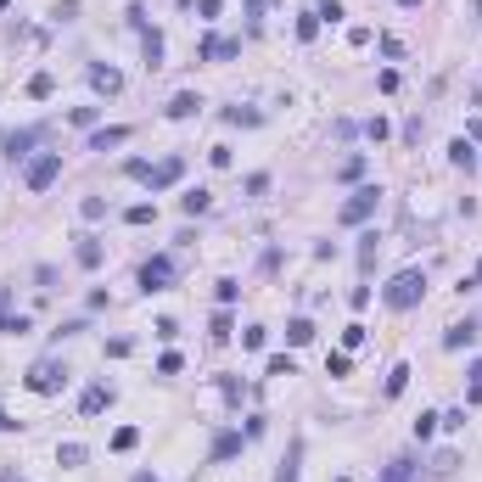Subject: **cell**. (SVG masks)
Returning a JSON list of instances; mask_svg holds the SVG:
<instances>
[{
	"label": "cell",
	"mask_w": 482,
	"mask_h": 482,
	"mask_svg": "<svg viewBox=\"0 0 482 482\" xmlns=\"http://www.w3.org/2000/svg\"><path fill=\"white\" fill-rule=\"evenodd\" d=\"M34 141H40V129H17V135H6V141H0V152L17 163V158H28V152H34Z\"/></svg>",
	"instance_id": "6"
},
{
	"label": "cell",
	"mask_w": 482,
	"mask_h": 482,
	"mask_svg": "<svg viewBox=\"0 0 482 482\" xmlns=\"http://www.w3.org/2000/svg\"><path fill=\"white\" fill-rule=\"evenodd\" d=\"M437 426H449V432H460V426H466V409H449V415H437Z\"/></svg>",
	"instance_id": "35"
},
{
	"label": "cell",
	"mask_w": 482,
	"mask_h": 482,
	"mask_svg": "<svg viewBox=\"0 0 482 482\" xmlns=\"http://www.w3.org/2000/svg\"><path fill=\"white\" fill-rule=\"evenodd\" d=\"M264 336H269V331H264V325H252V331H241V348H264Z\"/></svg>",
	"instance_id": "34"
},
{
	"label": "cell",
	"mask_w": 482,
	"mask_h": 482,
	"mask_svg": "<svg viewBox=\"0 0 482 482\" xmlns=\"http://www.w3.org/2000/svg\"><path fill=\"white\" fill-rule=\"evenodd\" d=\"M90 84H95L101 95H118V90H124V74H118V68H90Z\"/></svg>",
	"instance_id": "10"
},
{
	"label": "cell",
	"mask_w": 482,
	"mask_h": 482,
	"mask_svg": "<svg viewBox=\"0 0 482 482\" xmlns=\"http://www.w3.org/2000/svg\"><path fill=\"white\" fill-rule=\"evenodd\" d=\"M51 90H57V79H51V74H34V79H28V95H34V101H45Z\"/></svg>",
	"instance_id": "25"
},
{
	"label": "cell",
	"mask_w": 482,
	"mask_h": 482,
	"mask_svg": "<svg viewBox=\"0 0 482 482\" xmlns=\"http://www.w3.org/2000/svg\"><path fill=\"white\" fill-rule=\"evenodd\" d=\"M298 454H303V449H298V443H292V454H286V460H281V471H275V482H298Z\"/></svg>",
	"instance_id": "24"
},
{
	"label": "cell",
	"mask_w": 482,
	"mask_h": 482,
	"mask_svg": "<svg viewBox=\"0 0 482 482\" xmlns=\"http://www.w3.org/2000/svg\"><path fill=\"white\" fill-rule=\"evenodd\" d=\"M79 213H84V219H101V213H107V202H101V196H84Z\"/></svg>",
	"instance_id": "31"
},
{
	"label": "cell",
	"mask_w": 482,
	"mask_h": 482,
	"mask_svg": "<svg viewBox=\"0 0 482 482\" xmlns=\"http://www.w3.org/2000/svg\"><path fill=\"white\" fill-rule=\"evenodd\" d=\"M286 342H292V348L315 342V320H292V325H286Z\"/></svg>",
	"instance_id": "19"
},
{
	"label": "cell",
	"mask_w": 482,
	"mask_h": 482,
	"mask_svg": "<svg viewBox=\"0 0 482 482\" xmlns=\"http://www.w3.org/2000/svg\"><path fill=\"white\" fill-rule=\"evenodd\" d=\"M57 174H62V152H45V158H34V163H28V191H45Z\"/></svg>",
	"instance_id": "5"
},
{
	"label": "cell",
	"mask_w": 482,
	"mask_h": 482,
	"mask_svg": "<svg viewBox=\"0 0 482 482\" xmlns=\"http://www.w3.org/2000/svg\"><path fill=\"white\" fill-rule=\"evenodd\" d=\"M432 432H437V415H421V421H415V437H421V443H426V437H432Z\"/></svg>",
	"instance_id": "36"
},
{
	"label": "cell",
	"mask_w": 482,
	"mask_h": 482,
	"mask_svg": "<svg viewBox=\"0 0 482 482\" xmlns=\"http://www.w3.org/2000/svg\"><path fill=\"white\" fill-rule=\"evenodd\" d=\"M359 174H365V158H359V152L336 163V180H342V185H348V180H359Z\"/></svg>",
	"instance_id": "21"
},
{
	"label": "cell",
	"mask_w": 482,
	"mask_h": 482,
	"mask_svg": "<svg viewBox=\"0 0 482 482\" xmlns=\"http://www.w3.org/2000/svg\"><path fill=\"white\" fill-rule=\"evenodd\" d=\"M6 303H11V292H6V286H0V320H6Z\"/></svg>",
	"instance_id": "42"
},
{
	"label": "cell",
	"mask_w": 482,
	"mask_h": 482,
	"mask_svg": "<svg viewBox=\"0 0 482 482\" xmlns=\"http://www.w3.org/2000/svg\"><path fill=\"white\" fill-rule=\"evenodd\" d=\"M315 17H320V23H336V17H342V6H336V0H325V6H315Z\"/></svg>",
	"instance_id": "37"
},
{
	"label": "cell",
	"mask_w": 482,
	"mask_h": 482,
	"mask_svg": "<svg viewBox=\"0 0 482 482\" xmlns=\"http://www.w3.org/2000/svg\"><path fill=\"white\" fill-rule=\"evenodd\" d=\"M74 258H79V269H95V264H101V241H95V236H79Z\"/></svg>",
	"instance_id": "11"
},
{
	"label": "cell",
	"mask_w": 482,
	"mask_h": 482,
	"mask_svg": "<svg viewBox=\"0 0 482 482\" xmlns=\"http://www.w3.org/2000/svg\"><path fill=\"white\" fill-rule=\"evenodd\" d=\"M269 376H298V365H292L286 353H275V359H269Z\"/></svg>",
	"instance_id": "30"
},
{
	"label": "cell",
	"mask_w": 482,
	"mask_h": 482,
	"mask_svg": "<svg viewBox=\"0 0 482 482\" xmlns=\"http://www.w3.org/2000/svg\"><path fill=\"white\" fill-rule=\"evenodd\" d=\"M466 404H482V359L471 365V393H466Z\"/></svg>",
	"instance_id": "32"
},
{
	"label": "cell",
	"mask_w": 482,
	"mask_h": 482,
	"mask_svg": "<svg viewBox=\"0 0 482 482\" xmlns=\"http://www.w3.org/2000/svg\"><path fill=\"white\" fill-rule=\"evenodd\" d=\"M57 460H62V466H84V443H62Z\"/></svg>",
	"instance_id": "27"
},
{
	"label": "cell",
	"mask_w": 482,
	"mask_h": 482,
	"mask_svg": "<svg viewBox=\"0 0 482 482\" xmlns=\"http://www.w3.org/2000/svg\"><path fill=\"white\" fill-rule=\"evenodd\" d=\"M0 331H11V336H23V331H34V320H28V315H6V320H0Z\"/></svg>",
	"instance_id": "28"
},
{
	"label": "cell",
	"mask_w": 482,
	"mask_h": 482,
	"mask_svg": "<svg viewBox=\"0 0 482 482\" xmlns=\"http://www.w3.org/2000/svg\"><path fill=\"white\" fill-rule=\"evenodd\" d=\"M95 112H101V107H74V124H79V129H90V124H95Z\"/></svg>",
	"instance_id": "40"
},
{
	"label": "cell",
	"mask_w": 482,
	"mask_h": 482,
	"mask_svg": "<svg viewBox=\"0 0 482 482\" xmlns=\"http://www.w3.org/2000/svg\"><path fill=\"white\" fill-rule=\"evenodd\" d=\"M146 68H163V34L158 28L146 34Z\"/></svg>",
	"instance_id": "26"
},
{
	"label": "cell",
	"mask_w": 482,
	"mask_h": 482,
	"mask_svg": "<svg viewBox=\"0 0 482 482\" xmlns=\"http://www.w3.org/2000/svg\"><path fill=\"white\" fill-rule=\"evenodd\" d=\"M421 298H426V275H421V269H399V275L382 286V303H387V309H415Z\"/></svg>",
	"instance_id": "1"
},
{
	"label": "cell",
	"mask_w": 482,
	"mask_h": 482,
	"mask_svg": "<svg viewBox=\"0 0 482 482\" xmlns=\"http://www.w3.org/2000/svg\"><path fill=\"white\" fill-rule=\"evenodd\" d=\"M399 6H426V0H399Z\"/></svg>",
	"instance_id": "44"
},
{
	"label": "cell",
	"mask_w": 482,
	"mask_h": 482,
	"mask_svg": "<svg viewBox=\"0 0 482 482\" xmlns=\"http://www.w3.org/2000/svg\"><path fill=\"white\" fill-rule=\"evenodd\" d=\"M315 34H320V17L303 11V17H298V40H315Z\"/></svg>",
	"instance_id": "29"
},
{
	"label": "cell",
	"mask_w": 482,
	"mask_h": 482,
	"mask_svg": "<svg viewBox=\"0 0 482 482\" xmlns=\"http://www.w3.org/2000/svg\"><path fill=\"white\" fill-rule=\"evenodd\" d=\"M230 454H241V432H219V437H213V466L230 460Z\"/></svg>",
	"instance_id": "14"
},
{
	"label": "cell",
	"mask_w": 482,
	"mask_h": 482,
	"mask_svg": "<svg viewBox=\"0 0 482 482\" xmlns=\"http://www.w3.org/2000/svg\"><path fill=\"white\" fill-rule=\"evenodd\" d=\"M68 382V365L62 359H40L34 370H28V393H57Z\"/></svg>",
	"instance_id": "3"
},
{
	"label": "cell",
	"mask_w": 482,
	"mask_h": 482,
	"mask_svg": "<svg viewBox=\"0 0 482 482\" xmlns=\"http://www.w3.org/2000/svg\"><path fill=\"white\" fill-rule=\"evenodd\" d=\"M124 141H129V129L112 124V129H95V135H90V152H112V146H124Z\"/></svg>",
	"instance_id": "9"
},
{
	"label": "cell",
	"mask_w": 482,
	"mask_h": 482,
	"mask_svg": "<svg viewBox=\"0 0 482 482\" xmlns=\"http://www.w3.org/2000/svg\"><path fill=\"white\" fill-rule=\"evenodd\" d=\"M471 342H477V325L466 320V325H449V331H443V348H471Z\"/></svg>",
	"instance_id": "13"
},
{
	"label": "cell",
	"mask_w": 482,
	"mask_h": 482,
	"mask_svg": "<svg viewBox=\"0 0 482 482\" xmlns=\"http://www.w3.org/2000/svg\"><path fill=\"white\" fill-rule=\"evenodd\" d=\"M107 404H112V387H90V393L79 399V415H101Z\"/></svg>",
	"instance_id": "12"
},
{
	"label": "cell",
	"mask_w": 482,
	"mask_h": 482,
	"mask_svg": "<svg viewBox=\"0 0 482 482\" xmlns=\"http://www.w3.org/2000/svg\"><path fill=\"white\" fill-rule=\"evenodd\" d=\"M196 57H202V62H225V57H241V40H219V34H213V40H202V51H196Z\"/></svg>",
	"instance_id": "7"
},
{
	"label": "cell",
	"mask_w": 482,
	"mask_h": 482,
	"mask_svg": "<svg viewBox=\"0 0 482 482\" xmlns=\"http://www.w3.org/2000/svg\"><path fill=\"white\" fill-rule=\"evenodd\" d=\"M141 286L146 292H168L174 286V258H146L141 264Z\"/></svg>",
	"instance_id": "4"
},
{
	"label": "cell",
	"mask_w": 482,
	"mask_h": 482,
	"mask_svg": "<svg viewBox=\"0 0 482 482\" xmlns=\"http://www.w3.org/2000/svg\"><path fill=\"white\" fill-rule=\"evenodd\" d=\"M382 482H415V460H387Z\"/></svg>",
	"instance_id": "18"
},
{
	"label": "cell",
	"mask_w": 482,
	"mask_h": 482,
	"mask_svg": "<svg viewBox=\"0 0 482 482\" xmlns=\"http://www.w3.org/2000/svg\"><path fill=\"white\" fill-rule=\"evenodd\" d=\"M135 443H141V432H135V426H118V432H112V449H118V454H129Z\"/></svg>",
	"instance_id": "23"
},
{
	"label": "cell",
	"mask_w": 482,
	"mask_h": 482,
	"mask_svg": "<svg viewBox=\"0 0 482 482\" xmlns=\"http://www.w3.org/2000/svg\"><path fill=\"white\" fill-rule=\"evenodd\" d=\"M180 174H185V163H180V158H168V163H158V168L146 174V185H152V191H168V185H174Z\"/></svg>",
	"instance_id": "8"
},
{
	"label": "cell",
	"mask_w": 482,
	"mask_h": 482,
	"mask_svg": "<svg viewBox=\"0 0 482 482\" xmlns=\"http://www.w3.org/2000/svg\"><path fill=\"white\" fill-rule=\"evenodd\" d=\"M376 208H382V191H376V185H365V191H353V196L336 208V219H342V225H365Z\"/></svg>",
	"instance_id": "2"
},
{
	"label": "cell",
	"mask_w": 482,
	"mask_h": 482,
	"mask_svg": "<svg viewBox=\"0 0 482 482\" xmlns=\"http://www.w3.org/2000/svg\"><path fill=\"white\" fill-rule=\"evenodd\" d=\"M365 135H370V141H387L393 129H387V118H370V124H365Z\"/></svg>",
	"instance_id": "33"
},
{
	"label": "cell",
	"mask_w": 482,
	"mask_h": 482,
	"mask_svg": "<svg viewBox=\"0 0 482 482\" xmlns=\"http://www.w3.org/2000/svg\"><path fill=\"white\" fill-rule=\"evenodd\" d=\"M477 11H482V0H477Z\"/></svg>",
	"instance_id": "46"
},
{
	"label": "cell",
	"mask_w": 482,
	"mask_h": 482,
	"mask_svg": "<svg viewBox=\"0 0 482 482\" xmlns=\"http://www.w3.org/2000/svg\"><path fill=\"white\" fill-rule=\"evenodd\" d=\"M129 482H158V477H152V471H135V477H129Z\"/></svg>",
	"instance_id": "43"
},
{
	"label": "cell",
	"mask_w": 482,
	"mask_h": 482,
	"mask_svg": "<svg viewBox=\"0 0 482 482\" xmlns=\"http://www.w3.org/2000/svg\"><path fill=\"white\" fill-rule=\"evenodd\" d=\"M6 6H11V0H0V11H6Z\"/></svg>",
	"instance_id": "45"
},
{
	"label": "cell",
	"mask_w": 482,
	"mask_h": 482,
	"mask_svg": "<svg viewBox=\"0 0 482 482\" xmlns=\"http://www.w3.org/2000/svg\"><path fill=\"white\" fill-rule=\"evenodd\" d=\"M124 219H129V225H158V208H152V202H135Z\"/></svg>",
	"instance_id": "22"
},
{
	"label": "cell",
	"mask_w": 482,
	"mask_h": 482,
	"mask_svg": "<svg viewBox=\"0 0 482 482\" xmlns=\"http://www.w3.org/2000/svg\"><path fill=\"white\" fill-rule=\"evenodd\" d=\"M409 376H415L409 365H393V370H387V399H399L404 387H409Z\"/></svg>",
	"instance_id": "20"
},
{
	"label": "cell",
	"mask_w": 482,
	"mask_h": 482,
	"mask_svg": "<svg viewBox=\"0 0 482 482\" xmlns=\"http://www.w3.org/2000/svg\"><path fill=\"white\" fill-rule=\"evenodd\" d=\"M158 376H180V353H163V359H158Z\"/></svg>",
	"instance_id": "39"
},
{
	"label": "cell",
	"mask_w": 482,
	"mask_h": 482,
	"mask_svg": "<svg viewBox=\"0 0 482 482\" xmlns=\"http://www.w3.org/2000/svg\"><path fill=\"white\" fill-rule=\"evenodd\" d=\"M225 124H258V112H241V107H225Z\"/></svg>",
	"instance_id": "38"
},
{
	"label": "cell",
	"mask_w": 482,
	"mask_h": 482,
	"mask_svg": "<svg viewBox=\"0 0 482 482\" xmlns=\"http://www.w3.org/2000/svg\"><path fill=\"white\" fill-rule=\"evenodd\" d=\"M180 208H185V213H208V208H213V191H202V185H196V191H185V196H180Z\"/></svg>",
	"instance_id": "16"
},
{
	"label": "cell",
	"mask_w": 482,
	"mask_h": 482,
	"mask_svg": "<svg viewBox=\"0 0 482 482\" xmlns=\"http://www.w3.org/2000/svg\"><path fill=\"white\" fill-rule=\"evenodd\" d=\"M466 141H482V118H471V135H466Z\"/></svg>",
	"instance_id": "41"
},
{
	"label": "cell",
	"mask_w": 482,
	"mask_h": 482,
	"mask_svg": "<svg viewBox=\"0 0 482 482\" xmlns=\"http://www.w3.org/2000/svg\"><path fill=\"white\" fill-rule=\"evenodd\" d=\"M196 107H202V101H196V95H191V90H180V95H174V101H168V118H191V112H196Z\"/></svg>",
	"instance_id": "17"
},
{
	"label": "cell",
	"mask_w": 482,
	"mask_h": 482,
	"mask_svg": "<svg viewBox=\"0 0 482 482\" xmlns=\"http://www.w3.org/2000/svg\"><path fill=\"white\" fill-rule=\"evenodd\" d=\"M449 163H454V168H471V163H477V141H466V135H460V141L449 146Z\"/></svg>",
	"instance_id": "15"
}]
</instances>
